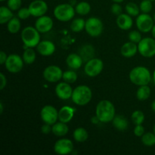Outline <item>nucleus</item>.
<instances>
[{
    "mask_svg": "<svg viewBox=\"0 0 155 155\" xmlns=\"http://www.w3.org/2000/svg\"><path fill=\"white\" fill-rule=\"evenodd\" d=\"M132 121L135 125H141L145 121V114L142 110H135L131 115Z\"/></svg>",
    "mask_w": 155,
    "mask_h": 155,
    "instance_id": "nucleus-33",
    "label": "nucleus"
},
{
    "mask_svg": "<svg viewBox=\"0 0 155 155\" xmlns=\"http://www.w3.org/2000/svg\"><path fill=\"white\" fill-rule=\"evenodd\" d=\"M66 63L68 66L72 70H77L82 67L83 60L80 54L72 53L68 56L66 59Z\"/></svg>",
    "mask_w": 155,
    "mask_h": 155,
    "instance_id": "nucleus-21",
    "label": "nucleus"
},
{
    "mask_svg": "<svg viewBox=\"0 0 155 155\" xmlns=\"http://www.w3.org/2000/svg\"><path fill=\"white\" fill-rule=\"evenodd\" d=\"M31 15L29 8H20L18 12V17L21 20H26Z\"/></svg>",
    "mask_w": 155,
    "mask_h": 155,
    "instance_id": "nucleus-39",
    "label": "nucleus"
},
{
    "mask_svg": "<svg viewBox=\"0 0 155 155\" xmlns=\"http://www.w3.org/2000/svg\"><path fill=\"white\" fill-rule=\"evenodd\" d=\"M89 137L88 132L86 129L83 127H79L77 128L74 131V139L77 142H86Z\"/></svg>",
    "mask_w": 155,
    "mask_h": 155,
    "instance_id": "nucleus-26",
    "label": "nucleus"
},
{
    "mask_svg": "<svg viewBox=\"0 0 155 155\" xmlns=\"http://www.w3.org/2000/svg\"><path fill=\"white\" fill-rule=\"evenodd\" d=\"M21 37L25 48L36 47L40 42L39 32L36 30V27L30 26L23 29Z\"/></svg>",
    "mask_w": 155,
    "mask_h": 155,
    "instance_id": "nucleus-4",
    "label": "nucleus"
},
{
    "mask_svg": "<svg viewBox=\"0 0 155 155\" xmlns=\"http://www.w3.org/2000/svg\"><path fill=\"white\" fill-rule=\"evenodd\" d=\"M153 80H154V83L155 84V71H154V74H153Z\"/></svg>",
    "mask_w": 155,
    "mask_h": 155,
    "instance_id": "nucleus-51",
    "label": "nucleus"
},
{
    "mask_svg": "<svg viewBox=\"0 0 155 155\" xmlns=\"http://www.w3.org/2000/svg\"><path fill=\"white\" fill-rule=\"evenodd\" d=\"M75 109L70 106H63L58 111V120L61 122L68 124L73 119Z\"/></svg>",
    "mask_w": 155,
    "mask_h": 155,
    "instance_id": "nucleus-19",
    "label": "nucleus"
},
{
    "mask_svg": "<svg viewBox=\"0 0 155 155\" xmlns=\"http://www.w3.org/2000/svg\"><path fill=\"white\" fill-rule=\"evenodd\" d=\"M54 151L60 155L69 154L74 151V144L68 139H60L54 143Z\"/></svg>",
    "mask_w": 155,
    "mask_h": 155,
    "instance_id": "nucleus-13",
    "label": "nucleus"
},
{
    "mask_svg": "<svg viewBox=\"0 0 155 155\" xmlns=\"http://www.w3.org/2000/svg\"><path fill=\"white\" fill-rule=\"evenodd\" d=\"M23 60L27 64H32L34 63L36 58V54L33 48H27L23 53Z\"/></svg>",
    "mask_w": 155,
    "mask_h": 155,
    "instance_id": "nucleus-29",
    "label": "nucleus"
},
{
    "mask_svg": "<svg viewBox=\"0 0 155 155\" xmlns=\"http://www.w3.org/2000/svg\"><path fill=\"white\" fill-rule=\"evenodd\" d=\"M75 8L70 3H63L56 6L54 9V16L61 22H67L73 19L75 15Z\"/></svg>",
    "mask_w": 155,
    "mask_h": 155,
    "instance_id": "nucleus-5",
    "label": "nucleus"
},
{
    "mask_svg": "<svg viewBox=\"0 0 155 155\" xmlns=\"http://www.w3.org/2000/svg\"><path fill=\"white\" fill-rule=\"evenodd\" d=\"M134 134L137 137H142L145 134V128L142 124L141 125H136V127L134 129Z\"/></svg>",
    "mask_w": 155,
    "mask_h": 155,
    "instance_id": "nucleus-41",
    "label": "nucleus"
},
{
    "mask_svg": "<svg viewBox=\"0 0 155 155\" xmlns=\"http://www.w3.org/2000/svg\"><path fill=\"white\" fill-rule=\"evenodd\" d=\"M130 80L132 83L136 86L148 85L151 80V73L145 67H136L130 71Z\"/></svg>",
    "mask_w": 155,
    "mask_h": 155,
    "instance_id": "nucleus-2",
    "label": "nucleus"
},
{
    "mask_svg": "<svg viewBox=\"0 0 155 155\" xmlns=\"http://www.w3.org/2000/svg\"><path fill=\"white\" fill-rule=\"evenodd\" d=\"M75 11L78 15H86L90 12L91 5L87 2H80L76 5Z\"/></svg>",
    "mask_w": 155,
    "mask_h": 155,
    "instance_id": "nucleus-30",
    "label": "nucleus"
},
{
    "mask_svg": "<svg viewBox=\"0 0 155 155\" xmlns=\"http://www.w3.org/2000/svg\"><path fill=\"white\" fill-rule=\"evenodd\" d=\"M154 21H155V14H154Z\"/></svg>",
    "mask_w": 155,
    "mask_h": 155,
    "instance_id": "nucleus-54",
    "label": "nucleus"
},
{
    "mask_svg": "<svg viewBox=\"0 0 155 155\" xmlns=\"http://www.w3.org/2000/svg\"><path fill=\"white\" fill-rule=\"evenodd\" d=\"M91 122H92V124H98V123L100 122V120H99V119L98 118V117L95 115V116L92 117V119H91Z\"/></svg>",
    "mask_w": 155,
    "mask_h": 155,
    "instance_id": "nucleus-45",
    "label": "nucleus"
},
{
    "mask_svg": "<svg viewBox=\"0 0 155 155\" xmlns=\"http://www.w3.org/2000/svg\"><path fill=\"white\" fill-rule=\"evenodd\" d=\"M77 74L74 71H67L63 73L62 79L68 83H74L77 80Z\"/></svg>",
    "mask_w": 155,
    "mask_h": 155,
    "instance_id": "nucleus-34",
    "label": "nucleus"
},
{
    "mask_svg": "<svg viewBox=\"0 0 155 155\" xmlns=\"http://www.w3.org/2000/svg\"><path fill=\"white\" fill-rule=\"evenodd\" d=\"M53 25H54L53 20L50 17L45 16V15L38 18L35 23V27L36 28V30L39 33H42L49 32L53 28Z\"/></svg>",
    "mask_w": 155,
    "mask_h": 155,
    "instance_id": "nucleus-15",
    "label": "nucleus"
},
{
    "mask_svg": "<svg viewBox=\"0 0 155 155\" xmlns=\"http://www.w3.org/2000/svg\"><path fill=\"white\" fill-rule=\"evenodd\" d=\"M28 8L31 15L35 18L43 16L48 11V5L45 0H34L30 3Z\"/></svg>",
    "mask_w": 155,
    "mask_h": 155,
    "instance_id": "nucleus-14",
    "label": "nucleus"
},
{
    "mask_svg": "<svg viewBox=\"0 0 155 155\" xmlns=\"http://www.w3.org/2000/svg\"><path fill=\"white\" fill-rule=\"evenodd\" d=\"M80 54L83 58V61H89L91 59L94 58L95 56V49L91 45H85L81 47L80 49Z\"/></svg>",
    "mask_w": 155,
    "mask_h": 155,
    "instance_id": "nucleus-23",
    "label": "nucleus"
},
{
    "mask_svg": "<svg viewBox=\"0 0 155 155\" xmlns=\"http://www.w3.org/2000/svg\"><path fill=\"white\" fill-rule=\"evenodd\" d=\"M0 1H1V2H5V1H6V0H0Z\"/></svg>",
    "mask_w": 155,
    "mask_h": 155,
    "instance_id": "nucleus-53",
    "label": "nucleus"
},
{
    "mask_svg": "<svg viewBox=\"0 0 155 155\" xmlns=\"http://www.w3.org/2000/svg\"><path fill=\"white\" fill-rule=\"evenodd\" d=\"M85 30L86 33L92 37H98L104 30L103 23L99 18L92 17L86 21Z\"/></svg>",
    "mask_w": 155,
    "mask_h": 155,
    "instance_id": "nucleus-6",
    "label": "nucleus"
},
{
    "mask_svg": "<svg viewBox=\"0 0 155 155\" xmlns=\"http://www.w3.org/2000/svg\"><path fill=\"white\" fill-rule=\"evenodd\" d=\"M3 112V104L2 102L0 103V114H2Z\"/></svg>",
    "mask_w": 155,
    "mask_h": 155,
    "instance_id": "nucleus-46",
    "label": "nucleus"
},
{
    "mask_svg": "<svg viewBox=\"0 0 155 155\" xmlns=\"http://www.w3.org/2000/svg\"><path fill=\"white\" fill-rule=\"evenodd\" d=\"M115 107L113 103L108 100H101L98 103L95 108V115L98 117L100 122L107 124L112 122L115 115Z\"/></svg>",
    "mask_w": 155,
    "mask_h": 155,
    "instance_id": "nucleus-1",
    "label": "nucleus"
},
{
    "mask_svg": "<svg viewBox=\"0 0 155 155\" xmlns=\"http://www.w3.org/2000/svg\"><path fill=\"white\" fill-rule=\"evenodd\" d=\"M125 10L128 15L132 17H137L139 15L140 12V8L137 5L135 2H129L127 3L125 7Z\"/></svg>",
    "mask_w": 155,
    "mask_h": 155,
    "instance_id": "nucleus-32",
    "label": "nucleus"
},
{
    "mask_svg": "<svg viewBox=\"0 0 155 155\" xmlns=\"http://www.w3.org/2000/svg\"><path fill=\"white\" fill-rule=\"evenodd\" d=\"M86 21L83 18H76L71 22V30L74 33H79L85 29Z\"/></svg>",
    "mask_w": 155,
    "mask_h": 155,
    "instance_id": "nucleus-31",
    "label": "nucleus"
},
{
    "mask_svg": "<svg viewBox=\"0 0 155 155\" xmlns=\"http://www.w3.org/2000/svg\"><path fill=\"white\" fill-rule=\"evenodd\" d=\"M20 18H16V17H14L13 18L10 20V21L8 22L7 24V28L8 30L9 33H12V34H15V33H18L20 30H21V21H20Z\"/></svg>",
    "mask_w": 155,
    "mask_h": 155,
    "instance_id": "nucleus-27",
    "label": "nucleus"
},
{
    "mask_svg": "<svg viewBox=\"0 0 155 155\" xmlns=\"http://www.w3.org/2000/svg\"><path fill=\"white\" fill-rule=\"evenodd\" d=\"M73 89L70 83H59L55 87V94L61 100H68L72 97Z\"/></svg>",
    "mask_w": 155,
    "mask_h": 155,
    "instance_id": "nucleus-16",
    "label": "nucleus"
},
{
    "mask_svg": "<svg viewBox=\"0 0 155 155\" xmlns=\"http://www.w3.org/2000/svg\"><path fill=\"white\" fill-rule=\"evenodd\" d=\"M151 1H152V2H153V1H155V0H151Z\"/></svg>",
    "mask_w": 155,
    "mask_h": 155,
    "instance_id": "nucleus-55",
    "label": "nucleus"
},
{
    "mask_svg": "<svg viewBox=\"0 0 155 155\" xmlns=\"http://www.w3.org/2000/svg\"><path fill=\"white\" fill-rule=\"evenodd\" d=\"M151 108H152V110L155 112V100L153 101L152 104H151Z\"/></svg>",
    "mask_w": 155,
    "mask_h": 155,
    "instance_id": "nucleus-48",
    "label": "nucleus"
},
{
    "mask_svg": "<svg viewBox=\"0 0 155 155\" xmlns=\"http://www.w3.org/2000/svg\"><path fill=\"white\" fill-rule=\"evenodd\" d=\"M142 142L146 146H153L155 145V134L152 133H145L142 136Z\"/></svg>",
    "mask_w": 155,
    "mask_h": 155,
    "instance_id": "nucleus-35",
    "label": "nucleus"
},
{
    "mask_svg": "<svg viewBox=\"0 0 155 155\" xmlns=\"http://www.w3.org/2000/svg\"><path fill=\"white\" fill-rule=\"evenodd\" d=\"M76 2H76V0H71V2H70V4L74 6V5L76 4Z\"/></svg>",
    "mask_w": 155,
    "mask_h": 155,
    "instance_id": "nucleus-50",
    "label": "nucleus"
},
{
    "mask_svg": "<svg viewBox=\"0 0 155 155\" xmlns=\"http://www.w3.org/2000/svg\"><path fill=\"white\" fill-rule=\"evenodd\" d=\"M154 133L155 134V125H154Z\"/></svg>",
    "mask_w": 155,
    "mask_h": 155,
    "instance_id": "nucleus-52",
    "label": "nucleus"
},
{
    "mask_svg": "<svg viewBox=\"0 0 155 155\" xmlns=\"http://www.w3.org/2000/svg\"><path fill=\"white\" fill-rule=\"evenodd\" d=\"M151 95V89L148 85L140 86L136 92V97L139 101H145Z\"/></svg>",
    "mask_w": 155,
    "mask_h": 155,
    "instance_id": "nucleus-28",
    "label": "nucleus"
},
{
    "mask_svg": "<svg viewBox=\"0 0 155 155\" xmlns=\"http://www.w3.org/2000/svg\"><path fill=\"white\" fill-rule=\"evenodd\" d=\"M68 131H69V128L67 124L61 122V121L58 123H55L51 126V133L56 136L61 137V136H66L68 133Z\"/></svg>",
    "mask_w": 155,
    "mask_h": 155,
    "instance_id": "nucleus-22",
    "label": "nucleus"
},
{
    "mask_svg": "<svg viewBox=\"0 0 155 155\" xmlns=\"http://www.w3.org/2000/svg\"><path fill=\"white\" fill-rule=\"evenodd\" d=\"M24 60L23 58L18 54H10L8 56V58L6 60L5 66L7 71L12 74H17V73L21 72V70L24 67Z\"/></svg>",
    "mask_w": 155,
    "mask_h": 155,
    "instance_id": "nucleus-9",
    "label": "nucleus"
},
{
    "mask_svg": "<svg viewBox=\"0 0 155 155\" xmlns=\"http://www.w3.org/2000/svg\"><path fill=\"white\" fill-rule=\"evenodd\" d=\"M110 10H111V12L114 14V15H120V14H122V7H121V5H120V3H115L114 4H113L111 5V8H110Z\"/></svg>",
    "mask_w": 155,
    "mask_h": 155,
    "instance_id": "nucleus-40",
    "label": "nucleus"
},
{
    "mask_svg": "<svg viewBox=\"0 0 155 155\" xmlns=\"http://www.w3.org/2000/svg\"><path fill=\"white\" fill-rule=\"evenodd\" d=\"M151 31H152V35H153V37L155 39V25H154V27H153L152 30H151Z\"/></svg>",
    "mask_w": 155,
    "mask_h": 155,
    "instance_id": "nucleus-47",
    "label": "nucleus"
},
{
    "mask_svg": "<svg viewBox=\"0 0 155 155\" xmlns=\"http://www.w3.org/2000/svg\"><path fill=\"white\" fill-rule=\"evenodd\" d=\"M63 71L56 65H50L45 68L43 71V77L48 83H57L63 77Z\"/></svg>",
    "mask_w": 155,
    "mask_h": 155,
    "instance_id": "nucleus-11",
    "label": "nucleus"
},
{
    "mask_svg": "<svg viewBox=\"0 0 155 155\" xmlns=\"http://www.w3.org/2000/svg\"><path fill=\"white\" fill-rule=\"evenodd\" d=\"M112 1L115 3H121V2H123L124 0H112Z\"/></svg>",
    "mask_w": 155,
    "mask_h": 155,
    "instance_id": "nucleus-49",
    "label": "nucleus"
},
{
    "mask_svg": "<svg viewBox=\"0 0 155 155\" xmlns=\"http://www.w3.org/2000/svg\"><path fill=\"white\" fill-rule=\"evenodd\" d=\"M22 1L21 0H8V7L12 11L19 10L21 6Z\"/></svg>",
    "mask_w": 155,
    "mask_h": 155,
    "instance_id": "nucleus-38",
    "label": "nucleus"
},
{
    "mask_svg": "<svg viewBox=\"0 0 155 155\" xmlns=\"http://www.w3.org/2000/svg\"><path fill=\"white\" fill-rule=\"evenodd\" d=\"M112 124L119 131H125L129 126L128 120L123 115H116L112 120Z\"/></svg>",
    "mask_w": 155,
    "mask_h": 155,
    "instance_id": "nucleus-24",
    "label": "nucleus"
},
{
    "mask_svg": "<svg viewBox=\"0 0 155 155\" xmlns=\"http://www.w3.org/2000/svg\"><path fill=\"white\" fill-rule=\"evenodd\" d=\"M136 26L138 30L142 33H148L154 27V20L148 14L143 13L137 16Z\"/></svg>",
    "mask_w": 155,
    "mask_h": 155,
    "instance_id": "nucleus-12",
    "label": "nucleus"
},
{
    "mask_svg": "<svg viewBox=\"0 0 155 155\" xmlns=\"http://www.w3.org/2000/svg\"><path fill=\"white\" fill-rule=\"evenodd\" d=\"M13 11L11 10L8 7H5V6H2L0 8V24H5L12 18H14Z\"/></svg>",
    "mask_w": 155,
    "mask_h": 155,
    "instance_id": "nucleus-25",
    "label": "nucleus"
},
{
    "mask_svg": "<svg viewBox=\"0 0 155 155\" xmlns=\"http://www.w3.org/2000/svg\"><path fill=\"white\" fill-rule=\"evenodd\" d=\"M104 68V63L99 58L91 59L89 61L86 62L84 68L85 74L90 77H95L99 75L103 71Z\"/></svg>",
    "mask_w": 155,
    "mask_h": 155,
    "instance_id": "nucleus-8",
    "label": "nucleus"
},
{
    "mask_svg": "<svg viewBox=\"0 0 155 155\" xmlns=\"http://www.w3.org/2000/svg\"><path fill=\"white\" fill-rule=\"evenodd\" d=\"M129 39L135 43H139L142 40V35L139 31L133 30L129 33Z\"/></svg>",
    "mask_w": 155,
    "mask_h": 155,
    "instance_id": "nucleus-37",
    "label": "nucleus"
},
{
    "mask_svg": "<svg viewBox=\"0 0 155 155\" xmlns=\"http://www.w3.org/2000/svg\"><path fill=\"white\" fill-rule=\"evenodd\" d=\"M138 51H139L138 45H136V43L131 42V41L124 43L120 48L121 54L127 58L135 56Z\"/></svg>",
    "mask_w": 155,
    "mask_h": 155,
    "instance_id": "nucleus-20",
    "label": "nucleus"
},
{
    "mask_svg": "<svg viewBox=\"0 0 155 155\" xmlns=\"http://www.w3.org/2000/svg\"><path fill=\"white\" fill-rule=\"evenodd\" d=\"M92 98V92L90 88L85 85L77 86L73 91V102L79 106H84L89 104Z\"/></svg>",
    "mask_w": 155,
    "mask_h": 155,
    "instance_id": "nucleus-3",
    "label": "nucleus"
},
{
    "mask_svg": "<svg viewBox=\"0 0 155 155\" xmlns=\"http://www.w3.org/2000/svg\"><path fill=\"white\" fill-rule=\"evenodd\" d=\"M117 25L123 30H128L132 28L133 21L132 16L128 14H120L117 18Z\"/></svg>",
    "mask_w": 155,
    "mask_h": 155,
    "instance_id": "nucleus-18",
    "label": "nucleus"
},
{
    "mask_svg": "<svg viewBox=\"0 0 155 155\" xmlns=\"http://www.w3.org/2000/svg\"><path fill=\"white\" fill-rule=\"evenodd\" d=\"M7 58L8 56L7 54H6V53L5 52V51H1V52H0V64H5Z\"/></svg>",
    "mask_w": 155,
    "mask_h": 155,
    "instance_id": "nucleus-44",
    "label": "nucleus"
},
{
    "mask_svg": "<svg viewBox=\"0 0 155 155\" xmlns=\"http://www.w3.org/2000/svg\"><path fill=\"white\" fill-rule=\"evenodd\" d=\"M151 2L152 1H151V0H142V2L140 3V5H139L140 11L142 13L148 14L151 12L153 8Z\"/></svg>",
    "mask_w": 155,
    "mask_h": 155,
    "instance_id": "nucleus-36",
    "label": "nucleus"
},
{
    "mask_svg": "<svg viewBox=\"0 0 155 155\" xmlns=\"http://www.w3.org/2000/svg\"><path fill=\"white\" fill-rule=\"evenodd\" d=\"M51 125L49 124H45L43 126H42L41 127V132L44 134H49L50 133H51Z\"/></svg>",
    "mask_w": 155,
    "mask_h": 155,
    "instance_id": "nucleus-42",
    "label": "nucleus"
},
{
    "mask_svg": "<svg viewBox=\"0 0 155 155\" xmlns=\"http://www.w3.org/2000/svg\"><path fill=\"white\" fill-rule=\"evenodd\" d=\"M40 117L45 124L52 126L58 120V111L52 105H45L40 111Z\"/></svg>",
    "mask_w": 155,
    "mask_h": 155,
    "instance_id": "nucleus-10",
    "label": "nucleus"
},
{
    "mask_svg": "<svg viewBox=\"0 0 155 155\" xmlns=\"http://www.w3.org/2000/svg\"><path fill=\"white\" fill-rule=\"evenodd\" d=\"M138 50L142 56L151 58L155 55V39L146 37L138 43Z\"/></svg>",
    "mask_w": 155,
    "mask_h": 155,
    "instance_id": "nucleus-7",
    "label": "nucleus"
},
{
    "mask_svg": "<svg viewBox=\"0 0 155 155\" xmlns=\"http://www.w3.org/2000/svg\"><path fill=\"white\" fill-rule=\"evenodd\" d=\"M36 50L42 56H50L55 51V45L51 41H40L36 46Z\"/></svg>",
    "mask_w": 155,
    "mask_h": 155,
    "instance_id": "nucleus-17",
    "label": "nucleus"
},
{
    "mask_svg": "<svg viewBox=\"0 0 155 155\" xmlns=\"http://www.w3.org/2000/svg\"><path fill=\"white\" fill-rule=\"evenodd\" d=\"M0 80H1V83H0V89L2 90V89H5V87L7 85V79H6L5 76L1 73L0 74Z\"/></svg>",
    "mask_w": 155,
    "mask_h": 155,
    "instance_id": "nucleus-43",
    "label": "nucleus"
}]
</instances>
